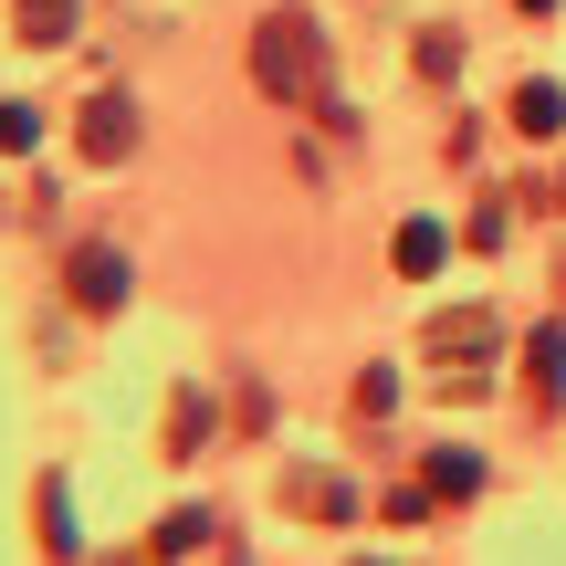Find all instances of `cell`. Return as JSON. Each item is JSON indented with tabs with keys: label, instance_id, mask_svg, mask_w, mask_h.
Listing matches in <instances>:
<instances>
[{
	"label": "cell",
	"instance_id": "obj_12",
	"mask_svg": "<svg viewBox=\"0 0 566 566\" xmlns=\"http://www.w3.org/2000/svg\"><path fill=\"white\" fill-rule=\"evenodd\" d=\"M200 535H210V514H200V504H179V514H158V535H147V556L168 566V556H189V546H200Z\"/></svg>",
	"mask_w": 566,
	"mask_h": 566
},
{
	"label": "cell",
	"instance_id": "obj_16",
	"mask_svg": "<svg viewBox=\"0 0 566 566\" xmlns=\"http://www.w3.org/2000/svg\"><path fill=\"white\" fill-rule=\"evenodd\" d=\"M525 11H556V0H525Z\"/></svg>",
	"mask_w": 566,
	"mask_h": 566
},
{
	"label": "cell",
	"instance_id": "obj_2",
	"mask_svg": "<svg viewBox=\"0 0 566 566\" xmlns=\"http://www.w3.org/2000/svg\"><path fill=\"white\" fill-rule=\"evenodd\" d=\"M420 357H430V388H441V399H483V388H493V357H504L493 304H451V315L420 336Z\"/></svg>",
	"mask_w": 566,
	"mask_h": 566
},
{
	"label": "cell",
	"instance_id": "obj_4",
	"mask_svg": "<svg viewBox=\"0 0 566 566\" xmlns=\"http://www.w3.org/2000/svg\"><path fill=\"white\" fill-rule=\"evenodd\" d=\"M74 147H84L95 168H116L126 147H137V105H126L116 84H105V95H84V126H74Z\"/></svg>",
	"mask_w": 566,
	"mask_h": 566
},
{
	"label": "cell",
	"instance_id": "obj_6",
	"mask_svg": "<svg viewBox=\"0 0 566 566\" xmlns=\"http://www.w3.org/2000/svg\"><path fill=\"white\" fill-rule=\"evenodd\" d=\"M283 504L315 514V525H346V514H357V483H336V472H294V483H283Z\"/></svg>",
	"mask_w": 566,
	"mask_h": 566
},
{
	"label": "cell",
	"instance_id": "obj_9",
	"mask_svg": "<svg viewBox=\"0 0 566 566\" xmlns=\"http://www.w3.org/2000/svg\"><path fill=\"white\" fill-rule=\"evenodd\" d=\"M200 441H210V399H200V388H179V399H168V462H189Z\"/></svg>",
	"mask_w": 566,
	"mask_h": 566
},
{
	"label": "cell",
	"instance_id": "obj_3",
	"mask_svg": "<svg viewBox=\"0 0 566 566\" xmlns=\"http://www.w3.org/2000/svg\"><path fill=\"white\" fill-rule=\"evenodd\" d=\"M63 283H74V304H84V315H116V304H126V252H116V242H74Z\"/></svg>",
	"mask_w": 566,
	"mask_h": 566
},
{
	"label": "cell",
	"instance_id": "obj_7",
	"mask_svg": "<svg viewBox=\"0 0 566 566\" xmlns=\"http://www.w3.org/2000/svg\"><path fill=\"white\" fill-rule=\"evenodd\" d=\"M504 116L525 126V137H556V126H566V95H556V84H535V74H525V84H514V105H504Z\"/></svg>",
	"mask_w": 566,
	"mask_h": 566
},
{
	"label": "cell",
	"instance_id": "obj_13",
	"mask_svg": "<svg viewBox=\"0 0 566 566\" xmlns=\"http://www.w3.org/2000/svg\"><path fill=\"white\" fill-rule=\"evenodd\" d=\"M388 252H399V273H441V221H399V242H388Z\"/></svg>",
	"mask_w": 566,
	"mask_h": 566
},
{
	"label": "cell",
	"instance_id": "obj_10",
	"mask_svg": "<svg viewBox=\"0 0 566 566\" xmlns=\"http://www.w3.org/2000/svg\"><path fill=\"white\" fill-rule=\"evenodd\" d=\"M430 493H441V504H472V493H483V462H472V451H430Z\"/></svg>",
	"mask_w": 566,
	"mask_h": 566
},
{
	"label": "cell",
	"instance_id": "obj_11",
	"mask_svg": "<svg viewBox=\"0 0 566 566\" xmlns=\"http://www.w3.org/2000/svg\"><path fill=\"white\" fill-rule=\"evenodd\" d=\"M42 546H53V556H84V535H74V493H63V472L42 483Z\"/></svg>",
	"mask_w": 566,
	"mask_h": 566
},
{
	"label": "cell",
	"instance_id": "obj_14",
	"mask_svg": "<svg viewBox=\"0 0 566 566\" xmlns=\"http://www.w3.org/2000/svg\"><path fill=\"white\" fill-rule=\"evenodd\" d=\"M32 137H42L32 105H0V158H32Z\"/></svg>",
	"mask_w": 566,
	"mask_h": 566
},
{
	"label": "cell",
	"instance_id": "obj_17",
	"mask_svg": "<svg viewBox=\"0 0 566 566\" xmlns=\"http://www.w3.org/2000/svg\"><path fill=\"white\" fill-rule=\"evenodd\" d=\"M556 210H566V179H556Z\"/></svg>",
	"mask_w": 566,
	"mask_h": 566
},
{
	"label": "cell",
	"instance_id": "obj_18",
	"mask_svg": "<svg viewBox=\"0 0 566 566\" xmlns=\"http://www.w3.org/2000/svg\"><path fill=\"white\" fill-rule=\"evenodd\" d=\"M357 566H378V556H357Z\"/></svg>",
	"mask_w": 566,
	"mask_h": 566
},
{
	"label": "cell",
	"instance_id": "obj_1",
	"mask_svg": "<svg viewBox=\"0 0 566 566\" xmlns=\"http://www.w3.org/2000/svg\"><path fill=\"white\" fill-rule=\"evenodd\" d=\"M252 84H263L273 105H325V32L304 11L252 21Z\"/></svg>",
	"mask_w": 566,
	"mask_h": 566
},
{
	"label": "cell",
	"instance_id": "obj_8",
	"mask_svg": "<svg viewBox=\"0 0 566 566\" xmlns=\"http://www.w3.org/2000/svg\"><path fill=\"white\" fill-rule=\"evenodd\" d=\"M11 21H21V42H74V0H11Z\"/></svg>",
	"mask_w": 566,
	"mask_h": 566
},
{
	"label": "cell",
	"instance_id": "obj_15",
	"mask_svg": "<svg viewBox=\"0 0 566 566\" xmlns=\"http://www.w3.org/2000/svg\"><path fill=\"white\" fill-rule=\"evenodd\" d=\"M388 409H399V378H388V367H367V378H357V420H388Z\"/></svg>",
	"mask_w": 566,
	"mask_h": 566
},
{
	"label": "cell",
	"instance_id": "obj_5",
	"mask_svg": "<svg viewBox=\"0 0 566 566\" xmlns=\"http://www.w3.org/2000/svg\"><path fill=\"white\" fill-rule=\"evenodd\" d=\"M556 399H566V325H535L525 336V409L546 420Z\"/></svg>",
	"mask_w": 566,
	"mask_h": 566
}]
</instances>
